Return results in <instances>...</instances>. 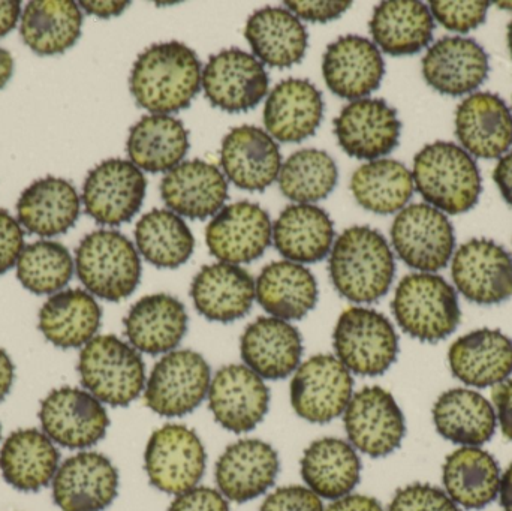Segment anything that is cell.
Returning <instances> with one entry per match:
<instances>
[{
	"mask_svg": "<svg viewBox=\"0 0 512 511\" xmlns=\"http://www.w3.org/2000/svg\"><path fill=\"white\" fill-rule=\"evenodd\" d=\"M322 75L334 95L358 101L379 89L385 62L372 41L346 35L328 45L322 59Z\"/></svg>",
	"mask_w": 512,
	"mask_h": 511,
	"instance_id": "7402d4cb",
	"label": "cell"
},
{
	"mask_svg": "<svg viewBox=\"0 0 512 511\" xmlns=\"http://www.w3.org/2000/svg\"><path fill=\"white\" fill-rule=\"evenodd\" d=\"M146 189V176L137 165L107 159L87 174L81 200L87 215L98 224L119 227L140 212Z\"/></svg>",
	"mask_w": 512,
	"mask_h": 511,
	"instance_id": "5bb4252c",
	"label": "cell"
},
{
	"mask_svg": "<svg viewBox=\"0 0 512 511\" xmlns=\"http://www.w3.org/2000/svg\"><path fill=\"white\" fill-rule=\"evenodd\" d=\"M83 14L74 0H33L21 17L24 44L39 56L63 54L77 44Z\"/></svg>",
	"mask_w": 512,
	"mask_h": 511,
	"instance_id": "7bdbcfd3",
	"label": "cell"
},
{
	"mask_svg": "<svg viewBox=\"0 0 512 511\" xmlns=\"http://www.w3.org/2000/svg\"><path fill=\"white\" fill-rule=\"evenodd\" d=\"M39 422L42 432L54 444L84 450L104 440L110 417L104 404L92 393L78 387L51 390L41 402Z\"/></svg>",
	"mask_w": 512,
	"mask_h": 511,
	"instance_id": "4fadbf2b",
	"label": "cell"
},
{
	"mask_svg": "<svg viewBox=\"0 0 512 511\" xmlns=\"http://www.w3.org/2000/svg\"><path fill=\"white\" fill-rule=\"evenodd\" d=\"M78 279L92 296L120 302L134 294L141 281V260L134 243L119 231L87 234L75 249Z\"/></svg>",
	"mask_w": 512,
	"mask_h": 511,
	"instance_id": "8992f818",
	"label": "cell"
},
{
	"mask_svg": "<svg viewBox=\"0 0 512 511\" xmlns=\"http://www.w3.org/2000/svg\"><path fill=\"white\" fill-rule=\"evenodd\" d=\"M81 200L68 180L47 176L26 188L17 203L18 222L39 237L68 233L80 216Z\"/></svg>",
	"mask_w": 512,
	"mask_h": 511,
	"instance_id": "d6a6232c",
	"label": "cell"
},
{
	"mask_svg": "<svg viewBox=\"0 0 512 511\" xmlns=\"http://www.w3.org/2000/svg\"><path fill=\"white\" fill-rule=\"evenodd\" d=\"M273 242L277 252L292 263H318L333 248V221L321 207L288 206L273 224Z\"/></svg>",
	"mask_w": 512,
	"mask_h": 511,
	"instance_id": "8d00e7d4",
	"label": "cell"
},
{
	"mask_svg": "<svg viewBox=\"0 0 512 511\" xmlns=\"http://www.w3.org/2000/svg\"><path fill=\"white\" fill-rule=\"evenodd\" d=\"M348 443L370 458H385L402 446L406 420L388 390L367 386L354 393L343 413Z\"/></svg>",
	"mask_w": 512,
	"mask_h": 511,
	"instance_id": "7c38bea8",
	"label": "cell"
},
{
	"mask_svg": "<svg viewBox=\"0 0 512 511\" xmlns=\"http://www.w3.org/2000/svg\"><path fill=\"white\" fill-rule=\"evenodd\" d=\"M391 242L406 266L433 273L445 269L453 258L456 234L441 210L420 203L400 210L391 227Z\"/></svg>",
	"mask_w": 512,
	"mask_h": 511,
	"instance_id": "8fae6325",
	"label": "cell"
},
{
	"mask_svg": "<svg viewBox=\"0 0 512 511\" xmlns=\"http://www.w3.org/2000/svg\"><path fill=\"white\" fill-rule=\"evenodd\" d=\"M448 362L454 377L466 386H499L512 375V339L501 330H474L451 345Z\"/></svg>",
	"mask_w": 512,
	"mask_h": 511,
	"instance_id": "4dcf8cb0",
	"label": "cell"
},
{
	"mask_svg": "<svg viewBox=\"0 0 512 511\" xmlns=\"http://www.w3.org/2000/svg\"><path fill=\"white\" fill-rule=\"evenodd\" d=\"M451 276L465 299L477 305H499L512 297V255L493 240L463 243L454 254Z\"/></svg>",
	"mask_w": 512,
	"mask_h": 511,
	"instance_id": "2e32d148",
	"label": "cell"
},
{
	"mask_svg": "<svg viewBox=\"0 0 512 511\" xmlns=\"http://www.w3.org/2000/svg\"><path fill=\"white\" fill-rule=\"evenodd\" d=\"M207 398L216 422L234 434L254 431L270 408V390L265 381L245 365L219 369Z\"/></svg>",
	"mask_w": 512,
	"mask_h": 511,
	"instance_id": "d6986e66",
	"label": "cell"
},
{
	"mask_svg": "<svg viewBox=\"0 0 512 511\" xmlns=\"http://www.w3.org/2000/svg\"><path fill=\"white\" fill-rule=\"evenodd\" d=\"M273 239L270 216L258 204L239 201L224 207L206 228L210 254L221 263L248 264L264 255Z\"/></svg>",
	"mask_w": 512,
	"mask_h": 511,
	"instance_id": "e0dca14e",
	"label": "cell"
},
{
	"mask_svg": "<svg viewBox=\"0 0 512 511\" xmlns=\"http://www.w3.org/2000/svg\"><path fill=\"white\" fill-rule=\"evenodd\" d=\"M354 396L351 372L331 354H316L298 366L289 387L295 414L315 425L343 416Z\"/></svg>",
	"mask_w": 512,
	"mask_h": 511,
	"instance_id": "30bf717a",
	"label": "cell"
},
{
	"mask_svg": "<svg viewBox=\"0 0 512 511\" xmlns=\"http://www.w3.org/2000/svg\"><path fill=\"white\" fill-rule=\"evenodd\" d=\"M331 282L340 296L354 303H373L390 291L396 261L387 239L367 225L343 231L330 252Z\"/></svg>",
	"mask_w": 512,
	"mask_h": 511,
	"instance_id": "7a4b0ae2",
	"label": "cell"
},
{
	"mask_svg": "<svg viewBox=\"0 0 512 511\" xmlns=\"http://www.w3.org/2000/svg\"><path fill=\"white\" fill-rule=\"evenodd\" d=\"M21 15V2L0 0V38L15 29Z\"/></svg>",
	"mask_w": 512,
	"mask_h": 511,
	"instance_id": "680465c9",
	"label": "cell"
},
{
	"mask_svg": "<svg viewBox=\"0 0 512 511\" xmlns=\"http://www.w3.org/2000/svg\"><path fill=\"white\" fill-rule=\"evenodd\" d=\"M168 511H230V504L216 489L197 486L177 495Z\"/></svg>",
	"mask_w": 512,
	"mask_h": 511,
	"instance_id": "f5cc1de1",
	"label": "cell"
},
{
	"mask_svg": "<svg viewBox=\"0 0 512 511\" xmlns=\"http://www.w3.org/2000/svg\"><path fill=\"white\" fill-rule=\"evenodd\" d=\"M324 119V99L315 84L300 78L280 81L264 107V125L271 138L301 143L316 134Z\"/></svg>",
	"mask_w": 512,
	"mask_h": 511,
	"instance_id": "f1b7e54d",
	"label": "cell"
},
{
	"mask_svg": "<svg viewBox=\"0 0 512 511\" xmlns=\"http://www.w3.org/2000/svg\"><path fill=\"white\" fill-rule=\"evenodd\" d=\"M414 189L411 171L394 159H376L361 165L351 179V191L357 203L378 215L405 209Z\"/></svg>",
	"mask_w": 512,
	"mask_h": 511,
	"instance_id": "ee69618b",
	"label": "cell"
},
{
	"mask_svg": "<svg viewBox=\"0 0 512 511\" xmlns=\"http://www.w3.org/2000/svg\"><path fill=\"white\" fill-rule=\"evenodd\" d=\"M433 423L445 440L463 447H481L492 440L498 426L495 407L481 393L451 389L433 405Z\"/></svg>",
	"mask_w": 512,
	"mask_h": 511,
	"instance_id": "e575fe53",
	"label": "cell"
},
{
	"mask_svg": "<svg viewBox=\"0 0 512 511\" xmlns=\"http://www.w3.org/2000/svg\"><path fill=\"white\" fill-rule=\"evenodd\" d=\"M123 324L126 338L135 350L149 356H165L185 338L188 312L176 297L152 294L129 309Z\"/></svg>",
	"mask_w": 512,
	"mask_h": 511,
	"instance_id": "f546056e",
	"label": "cell"
},
{
	"mask_svg": "<svg viewBox=\"0 0 512 511\" xmlns=\"http://www.w3.org/2000/svg\"><path fill=\"white\" fill-rule=\"evenodd\" d=\"M492 398L502 434L512 441V378L493 387Z\"/></svg>",
	"mask_w": 512,
	"mask_h": 511,
	"instance_id": "11a10c76",
	"label": "cell"
},
{
	"mask_svg": "<svg viewBox=\"0 0 512 511\" xmlns=\"http://www.w3.org/2000/svg\"><path fill=\"white\" fill-rule=\"evenodd\" d=\"M195 309L216 323H233L249 314L256 299L254 276L236 264L204 266L191 285Z\"/></svg>",
	"mask_w": 512,
	"mask_h": 511,
	"instance_id": "d4e9b609",
	"label": "cell"
},
{
	"mask_svg": "<svg viewBox=\"0 0 512 511\" xmlns=\"http://www.w3.org/2000/svg\"><path fill=\"white\" fill-rule=\"evenodd\" d=\"M212 378L209 363L197 351H171L153 366L144 401L158 416H186L209 396Z\"/></svg>",
	"mask_w": 512,
	"mask_h": 511,
	"instance_id": "ba28073f",
	"label": "cell"
},
{
	"mask_svg": "<svg viewBox=\"0 0 512 511\" xmlns=\"http://www.w3.org/2000/svg\"><path fill=\"white\" fill-rule=\"evenodd\" d=\"M201 62L182 42H162L144 50L135 60L129 89L140 107L153 114L185 110L200 92Z\"/></svg>",
	"mask_w": 512,
	"mask_h": 511,
	"instance_id": "6da1fadb",
	"label": "cell"
},
{
	"mask_svg": "<svg viewBox=\"0 0 512 511\" xmlns=\"http://www.w3.org/2000/svg\"><path fill=\"white\" fill-rule=\"evenodd\" d=\"M489 72L486 50L471 38L439 39L423 57L424 80L442 95L475 92L487 80Z\"/></svg>",
	"mask_w": 512,
	"mask_h": 511,
	"instance_id": "603a6c76",
	"label": "cell"
},
{
	"mask_svg": "<svg viewBox=\"0 0 512 511\" xmlns=\"http://www.w3.org/2000/svg\"><path fill=\"white\" fill-rule=\"evenodd\" d=\"M135 242L144 260L158 269H177L194 254L195 239L186 222L170 210L153 209L135 227Z\"/></svg>",
	"mask_w": 512,
	"mask_h": 511,
	"instance_id": "f6af8a7d",
	"label": "cell"
},
{
	"mask_svg": "<svg viewBox=\"0 0 512 511\" xmlns=\"http://www.w3.org/2000/svg\"><path fill=\"white\" fill-rule=\"evenodd\" d=\"M267 71L252 54L239 48L213 54L201 77L206 98L227 113L255 108L268 93Z\"/></svg>",
	"mask_w": 512,
	"mask_h": 511,
	"instance_id": "9a60e30c",
	"label": "cell"
},
{
	"mask_svg": "<svg viewBox=\"0 0 512 511\" xmlns=\"http://www.w3.org/2000/svg\"><path fill=\"white\" fill-rule=\"evenodd\" d=\"M340 147L357 159H378L399 146L402 122L384 99H358L334 119Z\"/></svg>",
	"mask_w": 512,
	"mask_h": 511,
	"instance_id": "ffe728a7",
	"label": "cell"
},
{
	"mask_svg": "<svg viewBox=\"0 0 512 511\" xmlns=\"http://www.w3.org/2000/svg\"><path fill=\"white\" fill-rule=\"evenodd\" d=\"M400 329L421 342L444 341L462 321L453 285L435 273H411L397 285L391 302Z\"/></svg>",
	"mask_w": 512,
	"mask_h": 511,
	"instance_id": "277c9868",
	"label": "cell"
},
{
	"mask_svg": "<svg viewBox=\"0 0 512 511\" xmlns=\"http://www.w3.org/2000/svg\"><path fill=\"white\" fill-rule=\"evenodd\" d=\"M207 453L197 432L168 423L153 432L144 452L150 485L170 495L197 488L206 473Z\"/></svg>",
	"mask_w": 512,
	"mask_h": 511,
	"instance_id": "9c48e42d",
	"label": "cell"
},
{
	"mask_svg": "<svg viewBox=\"0 0 512 511\" xmlns=\"http://www.w3.org/2000/svg\"><path fill=\"white\" fill-rule=\"evenodd\" d=\"M289 11L295 17L303 18V20L313 21V23H327V21L336 20L343 12L348 11L352 6V2H285Z\"/></svg>",
	"mask_w": 512,
	"mask_h": 511,
	"instance_id": "db71d44e",
	"label": "cell"
},
{
	"mask_svg": "<svg viewBox=\"0 0 512 511\" xmlns=\"http://www.w3.org/2000/svg\"><path fill=\"white\" fill-rule=\"evenodd\" d=\"M498 5L501 6V8H507V6H510V8H508V9H512V3L501 2V3H498Z\"/></svg>",
	"mask_w": 512,
	"mask_h": 511,
	"instance_id": "03108f58",
	"label": "cell"
},
{
	"mask_svg": "<svg viewBox=\"0 0 512 511\" xmlns=\"http://www.w3.org/2000/svg\"><path fill=\"white\" fill-rule=\"evenodd\" d=\"M189 147V132L182 120L167 114L141 117L126 144L132 164L149 173L173 170L182 164Z\"/></svg>",
	"mask_w": 512,
	"mask_h": 511,
	"instance_id": "b9f144b4",
	"label": "cell"
},
{
	"mask_svg": "<svg viewBox=\"0 0 512 511\" xmlns=\"http://www.w3.org/2000/svg\"><path fill=\"white\" fill-rule=\"evenodd\" d=\"M324 511H385L376 498L351 494L333 501Z\"/></svg>",
	"mask_w": 512,
	"mask_h": 511,
	"instance_id": "9f6ffc18",
	"label": "cell"
},
{
	"mask_svg": "<svg viewBox=\"0 0 512 511\" xmlns=\"http://www.w3.org/2000/svg\"><path fill=\"white\" fill-rule=\"evenodd\" d=\"M77 369L84 390L110 407H128L146 389L140 351L114 335L95 336L84 345Z\"/></svg>",
	"mask_w": 512,
	"mask_h": 511,
	"instance_id": "5b68a950",
	"label": "cell"
},
{
	"mask_svg": "<svg viewBox=\"0 0 512 511\" xmlns=\"http://www.w3.org/2000/svg\"><path fill=\"white\" fill-rule=\"evenodd\" d=\"M256 300L274 318L297 321L318 303V282L303 264L273 261L259 273Z\"/></svg>",
	"mask_w": 512,
	"mask_h": 511,
	"instance_id": "d590c367",
	"label": "cell"
},
{
	"mask_svg": "<svg viewBox=\"0 0 512 511\" xmlns=\"http://www.w3.org/2000/svg\"><path fill=\"white\" fill-rule=\"evenodd\" d=\"M279 455L265 441L248 438L231 444L216 464L218 491L233 503H248L264 495L276 482Z\"/></svg>",
	"mask_w": 512,
	"mask_h": 511,
	"instance_id": "44dd1931",
	"label": "cell"
},
{
	"mask_svg": "<svg viewBox=\"0 0 512 511\" xmlns=\"http://www.w3.org/2000/svg\"><path fill=\"white\" fill-rule=\"evenodd\" d=\"M60 453L53 441L38 429L12 432L0 449L3 480L20 492H38L53 482Z\"/></svg>",
	"mask_w": 512,
	"mask_h": 511,
	"instance_id": "1f68e13d",
	"label": "cell"
},
{
	"mask_svg": "<svg viewBox=\"0 0 512 511\" xmlns=\"http://www.w3.org/2000/svg\"><path fill=\"white\" fill-rule=\"evenodd\" d=\"M0 441H2V425H0Z\"/></svg>",
	"mask_w": 512,
	"mask_h": 511,
	"instance_id": "003e7915",
	"label": "cell"
},
{
	"mask_svg": "<svg viewBox=\"0 0 512 511\" xmlns=\"http://www.w3.org/2000/svg\"><path fill=\"white\" fill-rule=\"evenodd\" d=\"M499 501L504 511H512V464L507 468L501 477V486H499Z\"/></svg>",
	"mask_w": 512,
	"mask_h": 511,
	"instance_id": "6125c7cd",
	"label": "cell"
},
{
	"mask_svg": "<svg viewBox=\"0 0 512 511\" xmlns=\"http://www.w3.org/2000/svg\"><path fill=\"white\" fill-rule=\"evenodd\" d=\"M221 165L237 188L262 192L279 177L282 155L270 134L246 125L234 128L222 141Z\"/></svg>",
	"mask_w": 512,
	"mask_h": 511,
	"instance_id": "4316f807",
	"label": "cell"
},
{
	"mask_svg": "<svg viewBox=\"0 0 512 511\" xmlns=\"http://www.w3.org/2000/svg\"><path fill=\"white\" fill-rule=\"evenodd\" d=\"M508 47H510L511 56H512V20H511V23L508 24Z\"/></svg>",
	"mask_w": 512,
	"mask_h": 511,
	"instance_id": "e7e4bbea",
	"label": "cell"
},
{
	"mask_svg": "<svg viewBox=\"0 0 512 511\" xmlns=\"http://www.w3.org/2000/svg\"><path fill=\"white\" fill-rule=\"evenodd\" d=\"M301 477L319 498L336 501L351 495L361 479L357 450L340 438L313 441L301 458Z\"/></svg>",
	"mask_w": 512,
	"mask_h": 511,
	"instance_id": "836d02e7",
	"label": "cell"
},
{
	"mask_svg": "<svg viewBox=\"0 0 512 511\" xmlns=\"http://www.w3.org/2000/svg\"><path fill=\"white\" fill-rule=\"evenodd\" d=\"M131 2H80L81 8L89 15H95L99 18L117 17L122 14Z\"/></svg>",
	"mask_w": 512,
	"mask_h": 511,
	"instance_id": "91938a15",
	"label": "cell"
},
{
	"mask_svg": "<svg viewBox=\"0 0 512 511\" xmlns=\"http://www.w3.org/2000/svg\"><path fill=\"white\" fill-rule=\"evenodd\" d=\"M493 180L498 185L504 200L512 207V152L499 159L493 171Z\"/></svg>",
	"mask_w": 512,
	"mask_h": 511,
	"instance_id": "6f0895ef",
	"label": "cell"
},
{
	"mask_svg": "<svg viewBox=\"0 0 512 511\" xmlns=\"http://www.w3.org/2000/svg\"><path fill=\"white\" fill-rule=\"evenodd\" d=\"M102 309L87 291H59L39 311V330L54 347L69 350L89 344L101 327Z\"/></svg>",
	"mask_w": 512,
	"mask_h": 511,
	"instance_id": "ab89813d",
	"label": "cell"
},
{
	"mask_svg": "<svg viewBox=\"0 0 512 511\" xmlns=\"http://www.w3.org/2000/svg\"><path fill=\"white\" fill-rule=\"evenodd\" d=\"M245 36L261 63L271 68H291L307 50L306 26L289 9H259L249 17Z\"/></svg>",
	"mask_w": 512,
	"mask_h": 511,
	"instance_id": "60d3db41",
	"label": "cell"
},
{
	"mask_svg": "<svg viewBox=\"0 0 512 511\" xmlns=\"http://www.w3.org/2000/svg\"><path fill=\"white\" fill-rule=\"evenodd\" d=\"M74 267V258L65 245L53 240H38L21 251L17 278L36 296L56 294L71 282Z\"/></svg>",
	"mask_w": 512,
	"mask_h": 511,
	"instance_id": "7dc6e473",
	"label": "cell"
},
{
	"mask_svg": "<svg viewBox=\"0 0 512 511\" xmlns=\"http://www.w3.org/2000/svg\"><path fill=\"white\" fill-rule=\"evenodd\" d=\"M161 195L173 212L204 221L224 209L228 200V182L216 165L192 159L165 174Z\"/></svg>",
	"mask_w": 512,
	"mask_h": 511,
	"instance_id": "484cf974",
	"label": "cell"
},
{
	"mask_svg": "<svg viewBox=\"0 0 512 511\" xmlns=\"http://www.w3.org/2000/svg\"><path fill=\"white\" fill-rule=\"evenodd\" d=\"M333 347L337 359L351 374L379 377L396 363L399 336L381 312L352 306L337 320Z\"/></svg>",
	"mask_w": 512,
	"mask_h": 511,
	"instance_id": "52a82bcc",
	"label": "cell"
},
{
	"mask_svg": "<svg viewBox=\"0 0 512 511\" xmlns=\"http://www.w3.org/2000/svg\"><path fill=\"white\" fill-rule=\"evenodd\" d=\"M12 74H14V59L8 50L0 47V90L8 84Z\"/></svg>",
	"mask_w": 512,
	"mask_h": 511,
	"instance_id": "be15d7a7",
	"label": "cell"
},
{
	"mask_svg": "<svg viewBox=\"0 0 512 511\" xmlns=\"http://www.w3.org/2000/svg\"><path fill=\"white\" fill-rule=\"evenodd\" d=\"M24 249V231L20 222L0 209V276L17 266L18 257Z\"/></svg>",
	"mask_w": 512,
	"mask_h": 511,
	"instance_id": "816d5d0a",
	"label": "cell"
},
{
	"mask_svg": "<svg viewBox=\"0 0 512 511\" xmlns=\"http://www.w3.org/2000/svg\"><path fill=\"white\" fill-rule=\"evenodd\" d=\"M490 3L477 2H447V0H432L430 12L445 29L451 32L468 33L477 29L486 21Z\"/></svg>",
	"mask_w": 512,
	"mask_h": 511,
	"instance_id": "c3c4849f",
	"label": "cell"
},
{
	"mask_svg": "<svg viewBox=\"0 0 512 511\" xmlns=\"http://www.w3.org/2000/svg\"><path fill=\"white\" fill-rule=\"evenodd\" d=\"M501 467L481 447H462L445 459L442 482L448 497L466 510H481L498 498Z\"/></svg>",
	"mask_w": 512,
	"mask_h": 511,
	"instance_id": "74e56055",
	"label": "cell"
},
{
	"mask_svg": "<svg viewBox=\"0 0 512 511\" xmlns=\"http://www.w3.org/2000/svg\"><path fill=\"white\" fill-rule=\"evenodd\" d=\"M412 177L421 197L448 215L474 209L483 192L477 162L450 141H436L418 152Z\"/></svg>",
	"mask_w": 512,
	"mask_h": 511,
	"instance_id": "3957f363",
	"label": "cell"
},
{
	"mask_svg": "<svg viewBox=\"0 0 512 511\" xmlns=\"http://www.w3.org/2000/svg\"><path fill=\"white\" fill-rule=\"evenodd\" d=\"M375 45L390 56H412L432 42L435 18L423 2L379 3L369 23Z\"/></svg>",
	"mask_w": 512,
	"mask_h": 511,
	"instance_id": "f35d334b",
	"label": "cell"
},
{
	"mask_svg": "<svg viewBox=\"0 0 512 511\" xmlns=\"http://www.w3.org/2000/svg\"><path fill=\"white\" fill-rule=\"evenodd\" d=\"M456 135L471 155L501 158L512 146V114L507 102L490 92L469 96L457 107Z\"/></svg>",
	"mask_w": 512,
	"mask_h": 511,
	"instance_id": "83f0119b",
	"label": "cell"
},
{
	"mask_svg": "<svg viewBox=\"0 0 512 511\" xmlns=\"http://www.w3.org/2000/svg\"><path fill=\"white\" fill-rule=\"evenodd\" d=\"M388 511H460L447 492L427 483H414L399 489Z\"/></svg>",
	"mask_w": 512,
	"mask_h": 511,
	"instance_id": "681fc988",
	"label": "cell"
},
{
	"mask_svg": "<svg viewBox=\"0 0 512 511\" xmlns=\"http://www.w3.org/2000/svg\"><path fill=\"white\" fill-rule=\"evenodd\" d=\"M339 179L336 162L324 150L303 149L292 153L279 173L282 194L295 203L324 200L334 191Z\"/></svg>",
	"mask_w": 512,
	"mask_h": 511,
	"instance_id": "bcb514c9",
	"label": "cell"
},
{
	"mask_svg": "<svg viewBox=\"0 0 512 511\" xmlns=\"http://www.w3.org/2000/svg\"><path fill=\"white\" fill-rule=\"evenodd\" d=\"M15 366L11 357L3 348H0V402L11 392L14 384Z\"/></svg>",
	"mask_w": 512,
	"mask_h": 511,
	"instance_id": "94428289",
	"label": "cell"
},
{
	"mask_svg": "<svg viewBox=\"0 0 512 511\" xmlns=\"http://www.w3.org/2000/svg\"><path fill=\"white\" fill-rule=\"evenodd\" d=\"M321 498L304 486H285L271 492L259 511H324Z\"/></svg>",
	"mask_w": 512,
	"mask_h": 511,
	"instance_id": "f907efd6",
	"label": "cell"
},
{
	"mask_svg": "<svg viewBox=\"0 0 512 511\" xmlns=\"http://www.w3.org/2000/svg\"><path fill=\"white\" fill-rule=\"evenodd\" d=\"M243 363L262 380L277 381L297 371L303 338L297 327L274 317H259L240 339Z\"/></svg>",
	"mask_w": 512,
	"mask_h": 511,
	"instance_id": "cb8c5ba5",
	"label": "cell"
},
{
	"mask_svg": "<svg viewBox=\"0 0 512 511\" xmlns=\"http://www.w3.org/2000/svg\"><path fill=\"white\" fill-rule=\"evenodd\" d=\"M51 485L62 511H104L119 494V471L102 453L81 452L60 465Z\"/></svg>",
	"mask_w": 512,
	"mask_h": 511,
	"instance_id": "ac0fdd59",
	"label": "cell"
}]
</instances>
